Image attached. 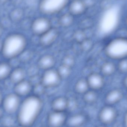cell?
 I'll use <instances>...</instances> for the list:
<instances>
[{"instance_id":"6da1fadb","label":"cell","mask_w":127,"mask_h":127,"mask_svg":"<svg viewBox=\"0 0 127 127\" xmlns=\"http://www.w3.org/2000/svg\"><path fill=\"white\" fill-rule=\"evenodd\" d=\"M43 103L39 97L29 95L21 103L17 112V122L25 127H31L37 121L43 109Z\"/></svg>"},{"instance_id":"7a4b0ae2","label":"cell","mask_w":127,"mask_h":127,"mask_svg":"<svg viewBox=\"0 0 127 127\" xmlns=\"http://www.w3.org/2000/svg\"><path fill=\"white\" fill-rule=\"evenodd\" d=\"M27 44V39L24 35L18 33H11L3 41L1 54L7 60L18 57L26 49Z\"/></svg>"},{"instance_id":"3957f363","label":"cell","mask_w":127,"mask_h":127,"mask_svg":"<svg viewBox=\"0 0 127 127\" xmlns=\"http://www.w3.org/2000/svg\"><path fill=\"white\" fill-rule=\"evenodd\" d=\"M106 55L113 59L127 58V38H118L111 40L105 47Z\"/></svg>"},{"instance_id":"277c9868","label":"cell","mask_w":127,"mask_h":127,"mask_svg":"<svg viewBox=\"0 0 127 127\" xmlns=\"http://www.w3.org/2000/svg\"><path fill=\"white\" fill-rule=\"evenodd\" d=\"M69 2L70 0H41L39 10L43 15H52L62 11Z\"/></svg>"},{"instance_id":"5b68a950","label":"cell","mask_w":127,"mask_h":127,"mask_svg":"<svg viewBox=\"0 0 127 127\" xmlns=\"http://www.w3.org/2000/svg\"><path fill=\"white\" fill-rule=\"evenodd\" d=\"M118 116V113L114 106L106 105L99 111L98 119L103 125L108 126L114 124Z\"/></svg>"},{"instance_id":"8992f818","label":"cell","mask_w":127,"mask_h":127,"mask_svg":"<svg viewBox=\"0 0 127 127\" xmlns=\"http://www.w3.org/2000/svg\"><path fill=\"white\" fill-rule=\"evenodd\" d=\"M21 103L20 97L14 93H10L3 98L2 108L7 114H14L18 112Z\"/></svg>"},{"instance_id":"52a82bcc","label":"cell","mask_w":127,"mask_h":127,"mask_svg":"<svg viewBox=\"0 0 127 127\" xmlns=\"http://www.w3.org/2000/svg\"><path fill=\"white\" fill-rule=\"evenodd\" d=\"M52 27L50 20L47 17L41 16L32 22L31 29L34 35L40 36Z\"/></svg>"},{"instance_id":"ba28073f","label":"cell","mask_w":127,"mask_h":127,"mask_svg":"<svg viewBox=\"0 0 127 127\" xmlns=\"http://www.w3.org/2000/svg\"><path fill=\"white\" fill-rule=\"evenodd\" d=\"M62 79L57 70L51 69L45 71L42 76V83L46 88H53L58 86Z\"/></svg>"},{"instance_id":"9c48e42d","label":"cell","mask_w":127,"mask_h":127,"mask_svg":"<svg viewBox=\"0 0 127 127\" xmlns=\"http://www.w3.org/2000/svg\"><path fill=\"white\" fill-rule=\"evenodd\" d=\"M68 118L65 112L53 110L48 115L47 122L49 127H62L65 125Z\"/></svg>"},{"instance_id":"30bf717a","label":"cell","mask_w":127,"mask_h":127,"mask_svg":"<svg viewBox=\"0 0 127 127\" xmlns=\"http://www.w3.org/2000/svg\"><path fill=\"white\" fill-rule=\"evenodd\" d=\"M59 31L56 28L53 27L40 36L39 42L42 46L48 47L53 44L59 36Z\"/></svg>"},{"instance_id":"8fae6325","label":"cell","mask_w":127,"mask_h":127,"mask_svg":"<svg viewBox=\"0 0 127 127\" xmlns=\"http://www.w3.org/2000/svg\"><path fill=\"white\" fill-rule=\"evenodd\" d=\"M69 13L75 16H80L84 14L87 9L83 0H73L68 4Z\"/></svg>"},{"instance_id":"7c38bea8","label":"cell","mask_w":127,"mask_h":127,"mask_svg":"<svg viewBox=\"0 0 127 127\" xmlns=\"http://www.w3.org/2000/svg\"><path fill=\"white\" fill-rule=\"evenodd\" d=\"M32 86L29 80H24L14 85L13 93L19 97H27L32 92Z\"/></svg>"},{"instance_id":"4fadbf2b","label":"cell","mask_w":127,"mask_h":127,"mask_svg":"<svg viewBox=\"0 0 127 127\" xmlns=\"http://www.w3.org/2000/svg\"><path fill=\"white\" fill-rule=\"evenodd\" d=\"M87 119L84 113H76L68 117L65 125L66 127H81L87 122Z\"/></svg>"},{"instance_id":"5bb4252c","label":"cell","mask_w":127,"mask_h":127,"mask_svg":"<svg viewBox=\"0 0 127 127\" xmlns=\"http://www.w3.org/2000/svg\"><path fill=\"white\" fill-rule=\"evenodd\" d=\"M86 80L89 88L95 91L100 89L104 85V79L103 76L98 73L90 74Z\"/></svg>"},{"instance_id":"9a60e30c","label":"cell","mask_w":127,"mask_h":127,"mask_svg":"<svg viewBox=\"0 0 127 127\" xmlns=\"http://www.w3.org/2000/svg\"><path fill=\"white\" fill-rule=\"evenodd\" d=\"M123 97V93L120 90H112L107 93L105 96L104 101L106 105L114 106L121 102Z\"/></svg>"},{"instance_id":"2e32d148","label":"cell","mask_w":127,"mask_h":127,"mask_svg":"<svg viewBox=\"0 0 127 127\" xmlns=\"http://www.w3.org/2000/svg\"><path fill=\"white\" fill-rule=\"evenodd\" d=\"M27 75L26 70L19 66L12 69L8 79L13 85H15L25 80Z\"/></svg>"},{"instance_id":"e0dca14e","label":"cell","mask_w":127,"mask_h":127,"mask_svg":"<svg viewBox=\"0 0 127 127\" xmlns=\"http://www.w3.org/2000/svg\"><path fill=\"white\" fill-rule=\"evenodd\" d=\"M68 100L64 97H59L55 98L51 104L53 111L65 112L68 109Z\"/></svg>"},{"instance_id":"ac0fdd59","label":"cell","mask_w":127,"mask_h":127,"mask_svg":"<svg viewBox=\"0 0 127 127\" xmlns=\"http://www.w3.org/2000/svg\"><path fill=\"white\" fill-rule=\"evenodd\" d=\"M55 64L54 57L50 55H45L39 60L38 65L39 68L47 70L53 68Z\"/></svg>"},{"instance_id":"d6986e66","label":"cell","mask_w":127,"mask_h":127,"mask_svg":"<svg viewBox=\"0 0 127 127\" xmlns=\"http://www.w3.org/2000/svg\"><path fill=\"white\" fill-rule=\"evenodd\" d=\"M71 14L64 13L61 15L58 20L59 25L63 28H68L73 24L74 21V18Z\"/></svg>"},{"instance_id":"ffe728a7","label":"cell","mask_w":127,"mask_h":127,"mask_svg":"<svg viewBox=\"0 0 127 127\" xmlns=\"http://www.w3.org/2000/svg\"><path fill=\"white\" fill-rule=\"evenodd\" d=\"M24 15V11L22 8L18 7H16L11 10L9 15L11 21L13 23L21 22Z\"/></svg>"},{"instance_id":"44dd1931","label":"cell","mask_w":127,"mask_h":127,"mask_svg":"<svg viewBox=\"0 0 127 127\" xmlns=\"http://www.w3.org/2000/svg\"><path fill=\"white\" fill-rule=\"evenodd\" d=\"M12 68L7 62L0 63V81H4L9 78Z\"/></svg>"},{"instance_id":"7402d4cb","label":"cell","mask_w":127,"mask_h":127,"mask_svg":"<svg viewBox=\"0 0 127 127\" xmlns=\"http://www.w3.org/2000/svg\"><path fill=\"white\" fill-rule=\"evenodd\" d=\"M89 84L86 79H81L76 82L75 90L77 93L84 95L89 90Z\"/></svg>"},{"instance_id":"603a6c76","label":"cell","mask_w":127,"mask_h":127,"mask_svg":"<svg viewBox=\"0 0 127 127\" xmlns=\"http://www.w3.org/2000/svg\"><path fill=\"white\" fill-rule=\"evenodd\" d=\"M83 99L84 102L88 104H93L97 101L98 95L95 90H88L84 94Z\"/></svg>"},{"instance_id":"cb8c5ba5","label":"cell","mask_w":127,"mask_h":127,"mask_svg":"<svg viewBox=\"0 0 127 127\" xmlns=\"http://www.w3.org/2000/svg\"><path fill=\"white\" fill-rule=\"evenodd\" d=\"M116 67L115 64L112 62L105 63L101 66V71L102 74L106 76H110L115 71Z\"/></svg>"},{"instance_id":"d4e9b609","label":"cell","mask_w":127,"mask_h":127,"mask_svg":"<svg viewBox=\"0 0 127 127\" xmlns=\"http://www.w3.org/2000/svg\"><path fill=\"white\" fill-rule=\"evenodd\" d=\"M57 71L62 79L66 78L71 75V68L62 64L59 66Z\"/></svg>"},{"instance_id":"484cf974","label":"cell","mask_w":127,"mask_h":127,"mask_svg":"<svg viewBox=\"0 0 127 127\" xmlns=\"http://www.w3.org/2000/svg\"><path fill=\"white\" fill-rule=\"evenodd\" d=\"M0 121L1 125L3 127H13L15 123V119L10 115L3 116Z\"/></svg>"},{"instance_id":"4316f807","label":"cell","mask_w":127,"mask_h":127,"mask_svg":"<svg viewBox=\"0 0 127 127\" xmlns=\"http://www.w3.org/2000/svg\"><path fill=\"white\" fill-rule=\"evenodd\" d=\"M32 56V51L26 49L18 57L21 63H26L30 61Z\"/></svg>"},{"instance_id":"83f0119b","label":"cell","mask_w":127,"mask_h":127,"mask_svg":"<svg viewBox=\"0 0 127 127\" xmlns=\"http://www.w3.org/2000/svg\"><path fill=\"white\" fill-rule=\"evenodd\" d=\"M46 89V87L41 83L33 86L32 92L33 95L40 97V96L45 93Z\"/></svg>"},{"instance_id":"f1b7e54d","label":"cell","mask_w":127,"mask_h":127,"mask_svg":"<svg viewBox=\"0 0 127 127\" xmlns=\"http://www.w3.org/2000/svg\"><path fill=\"white\" fill-rule=\"evenodd\" d=\"M73 38L76 42L80 44L87 38L84 30L80 29L74 32L73 34Z\"/></svg>"},{"instance_id":"f546056e","label":"cell","mask_w":127,"mask_h":127,"mask_svg":"<svg viewBox=\"0 0 127 127\" xmlns=\"http://www.w3.org/2000/svg\"><path fill=\"white\" fill-rule=\"evenodd\" d=\"M81 48L83 51L87 52L90 50L93 47V44L90 39L86 38L80 43Z\"/></svg>"},{"instance_id":"4dcf8cb0","label":"cell","mask_w":127,"mask_h":127,"mask_svg":"<svg viewBox=\"0 0 127 127\" xmlns=\"http://www.w3.org/2000/svg\"><path fill=\"white\" fill-rule=\"evenodd\" d=\"M12 23L9 16L2 17L0 19V25L4 30L10 28Z\"/></svg>"},{"instance_id":"1f68e13d","label":"cell","mask_w":127,"mask_h":127,"mask_svg":"<svg viewBox=\"0 0 127 127\" xmlns=\"http://www.w3.org/2000/svg\"><path fill=\"white\" fill-rule=\"evenodd\" d=\"M92 24V20L90 18H87L84 19L80 22V29L84 30L89 29L91 27Z\"/></svg>"},{"instance_id":"d6a6232c","label":"cell","mask_w":127,"mask_h":127,"mask_svg":"<svg viewBox=\"0 0 127 127\" xmlns=\"http://www.w3.org/2000/svg\"><path fill=\"white\" fill-rule=\"evenodd\" d=\"M39 68L37 65H32L29 67L26 71L27 75L29 77H31L36 75L38 74L39 70Z\"/></svg>"},{"instance_id":"836d02e7","label":"cell","mask_w":127,"mask_h":127,"mask_svg":"<svg viewBox=\"0 0 127 127\" xmlns=\"http://www.w3.org/2000/svg\"><path fill=\"white\" fill-rule=\"evenodd\" d=\"M120 60L118 65L119 70L122 73L127 72V58Z\"/></svg>"},{"instance_id":"e575fe53","label":"cell","mask_w":127,"mask_h":127,"mask_svg":"<svg viewBox=\"0 0 127 127\" xmlns=\"http://www.w3.org/2000/svg\"><path fill=\"white\" fill-rule=\"evenodd\" d=\"M75 63L74 58L71 56H66L63 59V64L72 68Z\"/></svg>"},{"instance_id":"d590c367","label":"cell","mask_w":127,"mask_h":127,"mask_svg":"<svg viewBox=\"0 0 127 127\" xmlns=\"http://www.w3.org/2000/svg\"><path fill=\"white\" fill-rule=\"evenodd\" d=\"M30 78L29 81L32 87L42 83V76H39V74Z\"/></svg>"},{"instance_id":"8d00e7d4","label":"cell","mask_w":127,"mask_h":127,"mask_svg":"<svg viewBox=\"0 0 127 127\" xmlns=\"http://www.w3.org/2000/svg\"><path fill=\"white\" fill-rule=\"evenodd\" d=\"M8 60L7 62L11 66L12 69L19 67L20 64L21 63L18 57L12 58Z\"/></svg>"},{"instance_id":"74e56055","label":"cell","mask_w":127,"mask_h":127,"mask_svg":"<svg viewBox=\"0 0 127 127\" xmlns=\"http://www.w3.org/2000/svg\"><path fill=\"white\" fill-rule=\"evenodd\" d=\"M11 3L16 7H18L23 1L24 0H10Z\"/></svg>"},{"instance_id":"f35d334b","label":"cell","mask_w":127,"mask_h":127,"mask_svg":"<svg viewBox=\"0 0 127 127\" xmlns=\"http://www.w3.org/2000/svg\"><path fill=\"white\" fill-rule=\"evenodd\" d=\"M122 125L124 127H127V110L123 116Z\"/></svg>"},{"instance_id":"ab89813d","label":"cell","mask_w":127,"mask_h":127,"mask_svg":"<svg viewBox=\"0 0 127 127\" xmlns=\"http://www.w3.org/2000/svg\"><path fill=\"white\" fill-rule=\"evenodd\" d=\"M3 98V94H2V93L1 92V90L0 89V106L2 104Z\"/></svg>"},{"instance_id":"60d3db41","label":"cell","mask_w":127,"mask_h":127,"mask_svg":"<svg viewBox=\"0 0 127 127\" xmlns=\"http://www.w3.org/2000/svg\"><path fill=\"white\" fill-rule=\"evenodd\" d=\"M3 109L2 108L0 107V120L1 119V118L3 116Z\"/></svg>"},{"instance_id":"b9f144b4","label":"cell","mask_w":127,"mask_h":127,"mask_svg":"<svg viewBox=\"0 0 127 127\" xmlns=\"http://www.w3.org/2000/svg\"><path fill=\"white\" fill-rule=\"evenodd\" d=\"M10 0H0V5H4Z\"/></svg>"},{"instance_id":"7bdbcfd3","label":"cell","mask_w":127,"mask_h":127,"mask_svg":"<svg viewBox=\"0 0 127 127\" xmlns=\"http://www.w3.org/2000/svg\"><path fill=\"white\" fill-rule=\"evenodd\" d=\"M124 84L125 86L127 89V75L124 79Z\"/></svg>"},{"instance_id":"ee69618b","label":"cell","mask_w":127,"mask_h":127,"mask_svg":"<svg viewBox=\"0 0 127 127\" xmlns=\"http://www.w3.org/2000/svg\"><path fill=\"white\" fill-rule=\"evenodd\" d=\"M4 31V30L3 29V28L0 25V38L2 36V35H3Z\"/></svg>"},{"instance_id":"f6af8a7d","label":"cell","mask_w":127,"mask_h":127,"mask_svg":"<svg viewBox=\"0 0 127 127\" xmlns=\"http://www.w3.org/2000/svg\"><path fill=\"white\" fill-rule=\"evenodd\" d=\"M2 44H3V41H1L0 39V54H1L2 50Z\"/></svg>"},{"instance_id":"bcb514c9","label":"cell","mask_w":127,"mask_h":127,"mask_svg":"<svg viewBox=\"0 0 127 127\" xmlns=\"http://www.w3.org/2000/svg\"><path fill=\"white\" fill-rule=\"evenodd\" d=\"M107 127V126H106V125H100V126H98V127Z\"/></svg>"},{"instance_id":"7dc6e473","label":"cell","mask_w":127,"mask_h":127,"mask_svg":"<svg viewBox=\"0 0 127 127\" xmlns=\"http://www.w3.org/2000/svg\"><path fill=\"white\" fill-rule=\"evenodd\" d=\"M23 127V126H22V125H19L18 126V127Z\"/></svg>"},{"instance_id":"c3c4849f","label":"cell","mask_w":127,"mask_h":127,"mask_svg":"<svg viewBox=\"0 0 127 127\" xmlns=\"http://www.w3.org/2000/svg\"><path fill=\"white\" fill-rule=\"evenodd\" d=\"M1 56L0 55V63L1 62Z\"/></svg>"},{"instance_id":"681fc988","label":"cell","mask_w":127,"mask_h":127,"mask_svg":"<svg viewBox=\"0 0 127 127\" xmlns=\"http://www.w3.org/2000/svg\"></svg>"},{"instance_id":"f907efd6","label":"cell","mask_w":127,"mask_h":127,"mask_svg":"<svg viewBox=\"0 0 127 127\" xmlns=\"http://www.w3.org/2000/svg\"></svg>"}]
</instances>
